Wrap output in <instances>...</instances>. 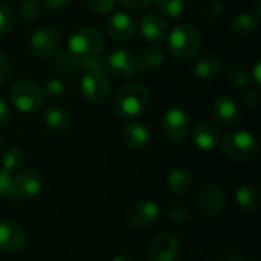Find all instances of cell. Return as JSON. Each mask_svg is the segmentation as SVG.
I'll return each mask as SVG.
<instances>
[{"instance_id": "cell-20", "label": "cell", "mask_w": 261, "mask_h": 261, "mask_svg": "<svg viewBox=\"0 0 261 261\" xmlns=\"http://www.w3.org/2000/svg\"><path fill=\"white\" fill-rule=\"evenodd\" d=\"M136 75H147L165 61V52L159 46H147L136 57Z\"/></svg>"}, {"instance_id": "cell-38", "label": "cell", "mask_w": 261, "mask_h": 261, "mask_svg": "<svg viewBox=\"0 0 261 261\" xmlns=\"http://www.w3.org/2000/svg\"><path fill=\"white\" fill-rule=\"evenodd\" d=\"M11 118H12V112H11L8 102L0 98V127L8 125L9 121H11Z\"/></svg>"}, {"instance_id": "cell-18", "label": "cell", "mask_w": 261, "mask_h": 261, "mask_svg": "<svg viewBox=\"0 0 261 261\" xmlns=\"http://www.w3.org/2000/svg\"><path fill=\"white\" fill-rule=\"evenodd\" d=\"M194 144L203 151H213L220 145V130L211 121H200L193 130Z\"/></svg>"}, {"instance_id": "cell-36", "label": "cell", "mask_w": 261, "mask_h": 261, "mask_svg": "<svg viewBox=\"0 0 261 261\" xmlns=\"http://www.w3.org/2000/svg\"><path fill=\"white\" fill-rule=\"evenodd\" d=\"M11 193V174L0 168V200L8 199Z\"/></svg>"}, {"instance_id": "cell-11", "label": "cell", "mask_w": 261, "mask_h": 261, "mask_svg": "<svg viewBox=\"0 0 261 261\" xmlns=\"http://www.w3.org/2000/svg\"><path fill=\"white\" fill-rule=\"evenodd\" d=\"M179 254L180 242L173 232L158 234L148 246V261H177Z\"/></svg>"}, {"instance_id": "cell-29", "label": "cell", "mask_w": 261, "mask_h": 261, "mask_svg": "<svg viewBox=\"0 0 261 261\" xmlns=\"http://www.w3.org/2000/svg\"><path fill=\"white\" fill-rule=\"evenodd\" d=\"M158 11L161 12L162 17H170L176 18L180 17L187 8L185 0H156Z\"/></svg>"}, {"instance_id": "cell-30", "label": "cell", "mask_w": 261, "mask_h": 261, "mask_svg": "<svg viewBox=\"0 0 261 261\" xmlns=\"http://www.w3.org/2000/svg\"><path fill=\"white\" fill-rule=\"evenodd\" d=\"M14 20H15V14L12 6L8 2L0 0V37L11 32L14 26Z\"/></svg>"}, {"instance_id": "cell-2", "label": "cell", "mask_w": 261, "mask_h": 261, "mask_svg": "<svg viewBox=\"0 0 261 261\" xmlns=\"http://www.w3.org/2000/svg\"><path fill=\"white\" fill-rule=\"evenodd\" d=\"M150 102V89L139 81H132L121 86L112 99L113 112L125 119L139 116Z\"/></svg>"}, {"instance_id": "cell-22", "label": "cell", "mask_w": 261, "mask_h": 261, "mask_svg": "<svg viewBox=\"0 0 261 261\" xmlns=\"http://www.w3.org/2000/svg\"><path fill=\"white\" fill-rule=\"evenodd\" d=\"M44 125L52 133H64L70 127V113L60 106H50L43 113Z\"/></svg>"}, {"instance_id": "cell-8", "label": "cell", "mask_w": 261, "mask_h": 261, "mask_svg": "<svg viewBox=\"0 0 261 261\" xmlns=\"http://www.w3.org/2000/svg\"><path fill=\"white\" fill-rule=\"evenodd\" d=\"M104 70L116 80L133 78L136 75V58L124 47L113 49L104 61Z\"/></svg>"}, {"instance_id": "cell-24", "label": "cell", "mask_w": 261, "mask_h": 261, "mask_svg": "<svg viewBox=\"0 0 261 261\" xmlns=\"http://www.w3.org/2000/svg\"><path fill=\"white\" fill-rule=\"evenodd\" d=\"M236 200L243 211L255 213L260 208V190L252 184H245L237 190Z\"/></svg>"}, {"instance_id": "cell-3", "label": "cell", "mask_w": 261, "mask_h": 261, "mask_svg": "<svg viewBox=\"0 0 261 261\" xmlns=\"http://www.w3.org/2000/svg\"><path fill=\"white\" fill-rule=\"evenodd\" d=\"M203 46V35L193 23L177 24L167 37V49L176 60L194 58Z\"/></svg>"}, {"instance_id": "cell-26", "label": "cell", "mask_w": 261, "mask_h": 261, "mask_svg": "<svg viewBox=\"0 0 261 261\" xmlns=\"http://www.w3.org/2000/svg\"><path fill=\"white\" fill-rule=\"evenodd\" d=\"M26 164V153L20 147H9L2 156V168L8 173L20 171Z\"/></svg>"}, {"instance_id": "cell-45", "label": "cell", "mask_w": 261, "mask_h": 261, "mask_svg": "<svg viewBox=\"0 0 261 261\" xmlns=\"http://www.w3.org/2000/svg\"><path fill=\"white\" fill-rule=\"evenodd\" d=\"M2 147H3V142H2V138H0V151H2Z\"/></svg>"}, {"instance_id": "cell-1", "label": "cell", "mask_w": 261, "mask_h": 261, "mask_svg": "<svg viewBox=\"0 0 261 261\" xmlns=\"http://www.w3.org/2000/svg\"><path fill=\"white\" fill-rule=\"evenodd\" d=\"M66 50L80 70L104 69V40L95 28L86 26L75 31L67 41Z\"/></svg>"}, {"instance_id": "cell-9", "label": "cell", "mask_w": 261, "mask_h": 261, "mask_svg": "<svg viewBox=\"0 0 261 261\" xmlns=\"http://www.w3.org/2000/svg\"><path fill=\"white\" fill-rule=\"evenodd\" d=\"M43 188L41 176L34 170H20L15 176H11V193L9 197L24 200L37 196Z\"/></svg>"}, {"instance_id": "cell-25", "label": "cell", "mask_w": 261, "mask_h": 261, "mask_svg": "<svg viewBox=\"0 0 261 261\" xmlns=\"http://www.w3.org/2000/svg\"><path fill=\"white\" fill-rule=\"evenodd\" d=\"M258 26V18L254 17L252 14L249 12H240L237 14L232 21H231V28H232V32L236 35H240V37H248L251 34L255 32Z\"/></svg>"}, {"instance_id": "cell-10", "label": "cell", "mask_w": 261, "mask_h": 261, "mask_svg": "<svg viewBox=\"0 0 261 261\" xmlns=\"http://www.w3.org/2000/svg\"><path fill=\"white\" fill-rule=\"evenodd\" d=\"M61 37L60 32L52 26L37 29L29 40V49L37 58H52L60 49Z\"/></svg>"}, {"instance_id": "cell-19", "label": "cell", "mask_w": 261, "mask_h": 261, "mask_svg": "<svg viewBox=\"0 0 261 261\" xmlns=\"http://www.w3.org/2000/svg\"><path fill=\"white\" fill-rule=\"evenodd\" d=\"M122 141L132 150H144L151 141V132L144 122L132 121L122 128Z\"/></svg>"}, {"instance_id": "cell-44", "label": "cell", "mask_w": 261, "mask_h": 261, "mask_svg": "<svg viewBox=\"0 0 261 261\" xmlns=\"http://www.w3.org/2000/svg\"><path fill=\"white\" fill-rule=\"evenodd\" d=\"M112 261H136V258L132 255V254H128V252H124V254H118L116 257H113Z\"/></svg>"}, {"instance_id": "cell-7", "label": "cell", "mask_w": 261, "mask_h": 261, "mask_svg": "<svg viewBox=\"0 0 261 261\" xmlns=\"http://www.w3.org/2000/svg\"><path fill=\"white\" fill-rule=\"evenodd\" d=\"M162 128L168 139L180 142L191 132V116L182 107H170L162 115Z\"/></svg>"}, {"instance_id": "cell-35", "label": "cell", "mask_w": 261, "mask_h": 261, "mask_svg": "<svg viewBox=\"0 0 261 261\" xmlns=\"http://www.w3.org/2000/svg\"><path fill=\"white\" fill-rule=\"evenodd\" d=\"M12 73V63L6 54L0 50V84H3Z\"/></svg>"}, {"instance_id": "cell-16", "label": "cell", "mask_w": 261, "mask_h": 261, "mask_svg": "<svg viewBox=\"0 0 261 261\" xmlns=\"http://www.w3.org/2000/svg\"><path fill=\"white\" fill-rule=\"evenodd\" d=\"M211 112H213L216 122H219L220 125H225V127L234 125L240 118L239 102L231 95H219L213 101Z\"/></svg>"}, {"instance_id": "cell-33", "label": "cell", "mask_w": 261, "mask_h": 261, "mask_svg": "<svg viewBox=\"0 0 261 261\" xmlns=\"http://www.w3.org/2000/svg\"><path fill=\"white\" fill-rule=\"evenodd\" d=\"M41 90H43L44 96H47L50 99H58L66 93V86H64L63 80H60V78H49L44 84V89H41Z\"/></svg>"}, {"instance_id": "cell-40", "label": "cell", "mask_w": 261, "mask_h": 261, "mask_svg": "<svg viewBox=\"0 0 261 261\" xmlns=\"http://www.w3.org/2000/svg\"><path fill=\"white\" fill-rule=\"evenodd\" d=\"M41 2L50 11H61L63 8H66L69 5L70 0H41Z\"/></svg>"}, {"instance_id": "cell-14", "label": "cell", "mask_w": 261, "mask_h": 261, "mask_svg": "<svg viewBox=\"0 0 261 261\" xmlns=\"http://www.w3.org/2000/svg\"><path fill=\"white\" fill-rule=\"evenodd\" d=\"M28 242L26 229L12 220L0 222V251L14 254L24 248Z\"/></svg>"}, {"instance_id": "cell-13", "label": "cell", "mask_w": 261, "mask_h": 261, "mask_svg": "<svg viewBox=\"0 0 261 261\" xmlns=\"http://www.w3.org/2000/svg\"><path fill=\"white\" fill-rule=\"evenodd\" d=\"M226 206V194L220 185H206L199 194V208L205 217H219Z\"/></svg>"}, {"instance_id": "cell-15", "label": "cell", "mask_w": 261, "mask_h": 261, "mask_svg": "<svg viewBox=\"0 0 261 261\" xmlns=\"http://www.w3.org/2000/svg\"><path fill=\"white\" fill-rule=\"evenodd\" d=\"M127 219L132 226L148 229L159 219V206L153 200H138L130 206Z\"/></svg>"}, {"instance_id": "cell-23", "label": "cell", "mask_w": 261, "mask_h": 261, "mask_svg": "<svg viewBox=\"0 0 261 261\" xmlns=\"http://www.w3.org/2000/svg\"><path fill=\"white\" fill-rule=\"evenodd\" d=\"M167 184H168V188L173 194H185L193 188L194 177L188 168L180 167V168H174L170 171Z\"/></svg>"}, {"instance_id": "cell-4", "label": "cell", "mask_w": 261, "mask_h": 261, "mask_svg": "<svg viewBox=\"0 0 261 261\" xmlns=\"http://www.w3.org/2000/svg\"><path fill=\"white\" fill-rule=\"evenodd\" d=\"M223 153L236 162H249L258 154V141L251 132L237 130L220 141Z\"/></svg>"}, {"instance_id": "cell-34", "label": "cell", "mask_w": 261, "mask_h": 261, "mask_svg": "<svg viewBox=\"0 0 261 261\" xmlns=\"http://www.w3.org/2000/svg\"><path fill=\"white\" fill-rule=\"evenodd\" d=\"M116 0H87V8L95 15L109 14L115 9Z\"/></svg>"}, {"instance_id": "cell-39", "label": "cell", "mask_w": 261, "mask_h": 261, "mask_svg": "<svg viewBox=\"0 0 261 261\" xmlns=\"http://www.w3.org/2000/svg\"><path fill=\"white\" fill-rule=\"evenodd\" d=\"M154 0H119V3H122L124 6H127L128 9H145L148 8Z\"/></svg>"}, {"instance_id": "cell-21", "label": "cell", "mask_w": 261, "mask_h": 261, "mask_svg": "<svg viewBox=\"0 0 261 261\" xmlns=\"http://www.w3.org/2000/svg\"><path fill=\"white\" fill-rule=\"evenodd\" d=\"M223 69V63H222V58L217 55V54H205L202 55L196 63H194V67H193V72H194V76L199 78V80H214L220 75Z\"/></svg>"}, {"instance_id": "cell-28", "label": "cell", "mask_w": 261, "mask_h": 261, "mask_svg": "<svg viewBox=\"0 0 261 261\" xmlns=\"http://www.w3.org/2000/svg\"><path fill=\"white\" fill-rule=\"evenodd\" d=\"M54 66H55V69L60 72V73H63V75H67V76H73L80 69H78V66L75 64V61L72 60V57L67 54V50H57L55 54H54Z\"/></svg>"}, {"instance_id": "cell-32", "label": "cell", "mask_w": 261, "mask_h": 261, "mask_svg": "<svg viewBox=\"0 0 261 261\" xmlns=\"http://www.w3.org/2000/svg\"><path fill=\"white\" fill-rule=\"evenodd\" d=\"M164 211H165L167 219L171 220V222H174V223L184 222L188 217V213H190L188 208H187V205L182 203V202H168L165 205V210Z\"/></svg>"}, {"instance_id": "cell-5", "label": "cell", "mask_w": 261, "mask_h": 261, "mask_svg": "<svg viewBox=\"0 0 261 261\" xmlns=\"http://www.w3.org/2000/svg\"><path fill=\"white\" fill-rule=\"evenodd\" d=\"M11 101L21 113H35L44 102L41 87L32 80H20L11 89Z\"/></svg>"}, {"instance_id": "cell-43", "label": "cell", "mask_w": 261, "mask_h": 261, "mask_svg": "<svg viewBox=\"0 0 261 261\" xmlns=\"http://www.w3.org/2000/svg\"><path fill=\"white\" fill-rule=\"evenodd\" d=\"M254 83H255V86H260L261 83V63L260 61H257L255 63V67H254Z\"/></svg>"}, {"instance_id": "cell-31", "label": "cell", "mask_w": 261, "mask_h": 261, "mask_svg": "<svg viewBox=\"0 0 261 261\" xmlns=\"http://www.w3.org/2000/svg\"><path fill=\"white\" fill-rule=\"evenodd\" d=\"M18 12H20V17L24 20V21H37L40 14H41V5L38 0H23L20 3V8H18Z\"/></svg>"}, {"instance_id": "cell-6", "label": "cell", "mask_w": 261, "mask_h": 261, "mask_svg": "<svg viewBox=\"0 0 261 261\" xmlns=\"http://www.w3.org/2000/svg\"><path fill=\"white\" fill-rule=\"evenodd\" d=\"M80 89L86 101L93 104L107 101L112 93V84L104 69H87L80 80Z\"/></svg>"}, {"instance_id": "cell-37", "label": "cell", "mask_w": 261, "mask_h": 261, "mask_svg": "<svg viewBox=\"0 0 261 261\" xmlns=\"http://www.w3.org/2000/svg\"><path fill=\"white\" fill-rule=\"evenodd\" d=\"M243 102H245V106L246 107H249V109H255V107H258V104H260V95H258V92L257 90H254V89H246L245 92H243Z\"/></svg>"}, {"instance_id": "cell-41", "label": "cell", "mask_w": 261, "mask_h": 261, "mask_svg": "<svg viewBox=\"0 0 261 261\" xmlns=\"http://www.w3.org/2000/svg\"><path fill=\"white\" fill-rule=\"evenodd\" d=\"M223 11H225V5H223L220 0H214V2L211 3V6H210V12H211L213 15H220Z\"/></svg>"}, {"instance_id": "cell-17", "label": "cell", "mask_w": 261, "mask_h": 261, "mask_svg": "<svg viewBox=\"0 0 261 261\" xmlns=\"http://www.w3.org/2000/svg\"><path fill=\"white\" fill-rule=\"evenodd\" d=\"M139 31L142 34V37L150 41V43H161L167 38V32H168V23L167 20L161 15V14H145L141 18V24H139Z\"/></svg>"}, {"instance_id": "cell-12", "label": "cell", "mask_w": 261, "mask_h": 261, "mask_svg": "<svg viewBox=\"0 0 261 261\" xmlns=\"http://www.w3.org/2000/svg\"><path fill=\"white\" fill-rule=\"evenodd\" d=\"M136 29H138L136 20L124 11L112 14L106 21V32L115 41L132 40L136 34Z\"/></svg>"}, {"instance_id": "cell-27", "label": "cell", "mask_w": 261, "mask_h": 261, "mask_svg": "<svg viewBox=\"0 0 261 261\" xmlns=\"http://www.w3.org/2000/svg\"><path fill=\"white\" fill-rule=\"evenodd\" d=\"M225 80L234 89H245L249 83L246 69L237 63H228L225 67Z\"/></svg>"}, {"instance_id": "cell-42", "label": "cell", "mask_w": 261, "mask_h": 261, "mask_svg": "<svg viewBox=\"0 0 261 261\" xmlns=\"http://www.w3.org/2000/svg\"><path fill=\"white\" fill-rule=\"evenodd\" d=\"M219 261H246L240 254H236V252H229L226 255H223Z\"/></svg>"}]
</instances>
